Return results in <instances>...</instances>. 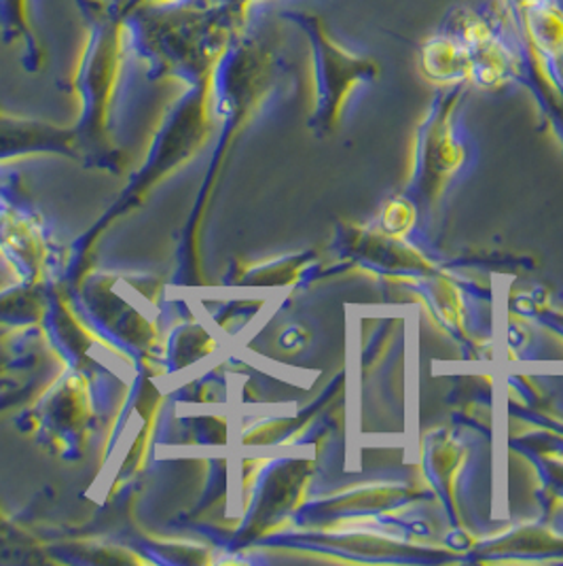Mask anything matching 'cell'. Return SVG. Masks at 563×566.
<instances>
[{
	"instance_id": "obj_8",
	"label": "cell",
	"mask_w": 563,
	"mask_h": 566,
	"mask_svg": "<svg viewBox=\"0 0 563 566\" xmlns=\"http://www.w3.org/2000/svg\"><path fill=\"white\" fill-rule=\"evenodd\" d=\"M255 2H263V0H251V4H255Z\"/></svg>"
},
{
	"instance_id": "obj_4",
	"label": "cell",
	"mask_w": 563,
	"mask_h": 566,
	"mask_svg": "<svg viewBox=\"0 0 563 566\" xmlns=\"http://www.w3.org/2000/svg\"><path fill=\"white\" fill-rule=\"evenodd\" d=\"M77 140V129L57 128L45 122L20 119L0 111V155L18 151H68Z\"/></svg>"
},
{
	"instance_id": "obj_3",
	"label": "cell",
	"mask_w": 563,
	"mask_h": 566,
	"mask_svg": "<svg viewBox=\"0 0 563 566\" xmlns=\"http://www.w3.org/2000/svg\"><path fill=\"white\" fill-rule=\"evenodd\" d=\"M280 15L284 22L299 28L309 43L316 77V122L329 128L337 122L352 90L380 75V62L371 55L346 50L314 11L286 9Z\"/></svg>"
},
{
	"instance_id": "obj_6",
	"label": "cell",
	"mask_w": 563,
	"mask_h": 566,
	"mask_svg": "<svg viewBox=\"0 0 563 566\" xmlns=\"http://www.w3.org/2000/svg\"><path fill=\"white\" fill-rule=\"evenodd\" d=\"M180 0H128L129 9L138 7V4H174Z\"/></svg>"
},
{
	"instance_id": "obj_5",
	"label": "cell",
	"mask_w": 563,
	"mask_h": 566,
	"mask_svg": "<svg viewBox=\"0 0 563 566\" xmlns=\"http://www.w3.org/2000/svg\"><path fill=\"white\" fill-rule=\"evenodd\" d=\"M0 41L20 48L22 64L28 71L41 69L45 53L32 24L30 0H0Z\"/></svg>"
},
{
	"instance_id": "obj_1",
	"label": "cell",
	"mask_w": 563,
	"mask_h": 566,
	"mask_svg": "<svg viewBox=\"0 0 563 566\" xmlns=\"http://www.w3.org/2000/svg\"><path fill=\"white\" fill-rule=\"evenodd\" d=\"M248 4L180 0L138 4L126 18L128 45L147 64L149 77L198 85L212 77L231 41L248 28Z\"/></svg>"
},
{
	"instance_id": "obj_2",
	"label": "cell",
	"mask_w": 563,
	"mask_h": 566,
	"mask_svg": "<svg viewBox=\"0 0 563 566\" xmlns=\"http://www.w3.org/2000/svg\"><path fill=\"white\" fill-rule=\"evenodd\" d=\"M511 41L514 34L504 30V22L489 7H456L419 48V66L426 77L438 83L472 81L496 87L523 69Z\"/></svg>"
},
{
	"instance_id": "obj_7",
	"label": "cell",
	"mask_w": 563,
	"mask_h": 566,
	"mask_svg": "<svg viewBox=\"0 0 563 566\" xmlns=\"http://www.w3.org/2000/svg\"><path fill=\"white\" fill-rule=\"evenodd\" d=\"M221 2H235V4H248V7H253L251 0H221Z\"/></svg>"
}]
</instances>
